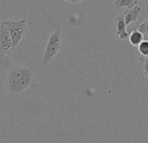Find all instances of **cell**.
Segmentation results:
<instances>
[{"label":"cell","instance_id":"6da1fadb","mask_svg":"<svg viewBox=\"0 0 148 143\" xmlns=\"http://www.w3.org/2000/svg\"><path fill=\"white\" fill-rule=\"evenodd\" d=\"M33 79L32 70L25 66L12 68L7 76V87L13 95H18L26 91Z\"/></svg>","mask_w":148,"mask_h":143},{"label":"cell","instance_id":"7a4b0ae2","mask_svg":"<svg viewBox=\"0 0 148 143\" xmlns=\"http://www.w3.org/2000/svg\"><path fill=\"white\" fill-rule=\"evenodd\" d=\"M62 50V31L60 28H57L51 34L45 45V49L43 54L42 63L44 65L49 64L56 55Z\"/></svg>","mask_w":148,"mask_h":143},{"label":"cell","instance_id":"3957f363","mask_svg":"<svg viewBox=\"0 0 148 143\" xmlns=\"http://www.w3.org/2000/svg\"><path fill=\"white\" fill-rule=\"evenodd\" d=\"M4 23L9 31V33L11 35L12 44H13V49L15 50L16 47L20 44L23 38L29 32L27 21L25 19L8 20Z\"/></svg>","mask_w":148,"mask_h":143},{"label":"cell","instance_id":"277c9868","mask_svg":"<svg viewBox=\"0 0 148 143\" xmlns=\"http://www.w3.org/2000/svg\"><path fill=\"white\" fill-rule=\"evenodd\" d=\"M13 44L9 31L3 22L0 27V58L12 56L13 52Z\"/></svg>","mask_w":148,"mask_h":143},{"label":"cell","instance_id":"5b68a950","mask_svg":"<svg viewBox=\"0 0 148 143\" xmlns=\"http://www.w3.org/2000/svg\"><path fill=\"white\" fill-rule=\"evenodd\" d=\"M115 25H116L118 37L121 40L127 39L129 37V34L127 32V30H126L127 25H125V12L115 18Z\"/></svg>","mask_w":148,"mask_h":143},{"label":"cell","instance_id":"8992f818","mask_svg":"<svg viewBox=\"0 0 148 143\" xmlns=\"http://www.w3.org/2000/svg\"><path fill=\"white\" fill-rule=\"evenodd\" d=\"M138 72L141 81L148 87V56L139 57L138 64Z\"/></svg>","mask_w":148,"mask_h":143},{"label":"cell","instance_id":"52a82bcc","mask_svg":"<svg viewBox=\"0 0 148 143\" xmlns=\"http://www.w3.org/2000/svg\"><path fill=\"white\" fill-rule=\"evenodd\" d=\"M141 12V7L140 6H134L133 8L127 9L125 11V25L128 26L131 24L136 22L138 19V16Z\"/></svg>","mask_w":148,"mask_h":143},{"label":"cell","instance_id":"ba28073f","mask_svg":"<svg viewBox=\"0 0 148 143\" xmlns=\"http://www.w3.org/2000/svg\"><path fill=\"white\" fill-rule=\"evenodd\" d=\"M144 37H145L144 34L138 28H134L131 32V34L129 35L128 40L132 45L138 47V45L144 40Z\"/></svg>","mask_w":148,"mask_h":143},{"label":"cell","instance_id":"9c48e42d","mask_svg":"<svg viewBox=\"0 0 148 143\" xmlns=\"http://www.w3.org/2000/svg\"><path fill=\"white\" fill-rule=\"evenodd\" d=\"M138 2V0H115L114 6L116 8L126 7L127 9H131L136 6Z\"/></svg>","mask_w":148,"mask_h":143},{"label":"cell","instance_id":"30bf717a","mask_svg":"<svg viewBox=\"0 0 148 143\" xmlns=\"http://www.w3.org/2000/svg\"><path fill=\"white\" fill-rule=\"evenodd\" d=\"M138 52L139 55L142 57L148 56V40H143L138 45Z\"/></svg>","mask_w":148,"mask_h":143},{"label":"cell","instance_id":"8fae6325","mask_svg":"<svg viewBox=\"0 0 148 143\" xmlns=\"http://www.w3.org/2000/svg\"><path fill=\"white\" fill-rule=\"evenodd\" d=\"M138 29L144 35L148 36V16H147V18L145 19V20L144 22H142V23L138 25Z\"/></svg>","mask_w":148,"mask_h":143},{"label":"cell","instance_id":"7c38bea8","mask_svg":"<svg viewBox=\"0 0 148 143\" xmlns=\"http://www.w3.org/2000/svg\"><path fill=\"white\" fill-rule=\"evenodd\" d=\"M63 1H69V2H71V4L76 5V4H79V3L83 2L84 0H63Z\"/></svg>","mask_w":148,"mask_h":143},{"label":"cell","instance_id":"4fadbf2b","mask_svg":"<svg viewBox=\"0 0 148 143\" xmlns=\"http://www.w3.org/2000/svg\"><path fill=\"white\" fill-rule=\"evenodd\" d=\"M145 12H146V13L148 14V1L146 2V6H145Z\"/></svg>","mask_w":148,"mask_h":143},{"label":"cell","instance_id":"5bb4252c","mask_svg":"<svg viewBox=\"0 0 148 143\" xmlns=\"http://www.w3.org/2000/svg\"><path fill=\"white\" fill-rule=\"evenodd\" d=\"M140 1H143V2H147L148 0H140Z\"/></svg>","mask_w":148,"mask_h":143}]
</instances>
